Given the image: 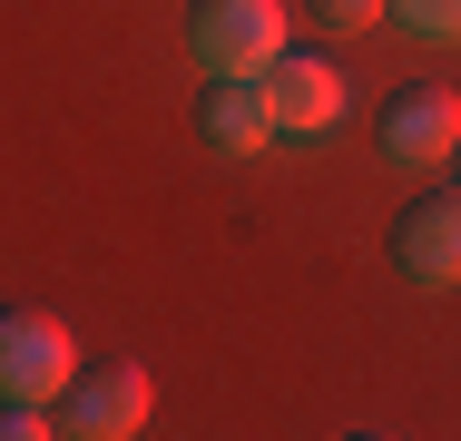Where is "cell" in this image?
Returning <instances> with one entry per match:
<instances>
[{"mask_svg":"<svg viewBox=\"0 0 461 441\" xmlns=\"http://www.w3.org/2000/svg\"><path fill=\"white\" fill-rule=\"evenodd\" d=\"M186 50H196L206 79H256L285 50V0H196Z\"/></svg>","mask_w":461,"mask_h":441,"instance_id":"cell-1","label":"cell"},{"mask_svg":"<svg viewBox=\"0 0 461 441\" xmlns=\"http://www.w3.org/2000/svg\"><path fill=\"white\" fill-rule=\"evenodd\" d=\"M69 373H79V353H69L59 314H30V304L0 314V402H50V392H69Z\"/></svg>","mask_w":461,"mask_h":441,"instance_id":"cell-2","label":"cell"},{"mask_svg":"<svg viewBox=\"0 0 461 441\" xmlns=\"http://www.w3.org/2000/svg\"><path fill=\"white\" fill-rule=\"evenodd\" d=\"M256 88H266V118H276V138H324V128L344 118V69H334V59L276 50V59L256 69Z\"/></svg>","mask_w":461,"mask_h":441,"instance_id":"cell-3","label":"cell"},{"mask_svg":"<svg viewBox=\"0 0 461 441\" xmlns=\"http://www.w3.org/2000/svg\"><path fill=\"white\" fill-rule=\"evenodd\" d=\"M59 402H69L59 432H79V441H128V432H148V373H138V363H79Z\"/></svg>","mask_w":461,"mask_h":441,"instance_id":"cell-4","label":"cell"},{"mask_svg":"<svg viewBox=\"0 0 461 441\" xmlns=\"http://www.w3.org/2000/svg\"><path fill=\"white\" fill-rule=\"evenodd\" d=\"M393 256H402L412 284H461V186H432V196H412V206H402Z\"/></svg>","mask_w":461,"mask_h":441,"instance_id":"cell-5","label":"cell"},{"mask_svg":"<svg viewBox=\"0 0 461 441\" xmlns=\"http://www.w3.org/2000/svg\"><path fill=\"white\" fill-rule=\"evenodd\" d=\"M461 148V98L452 88H402V98H393V108H383V158H393V167H442V158H452Z\"/></svg>","mask_w":461,"mask_h":441,"instance_id":"cell-6","label":"cell"},{"mask_svg":"<svg viewBox=\"0 0 461 441\" xmlns=\"http://www.w3.org/2000/svg\"><path fill=\"white\" fill-rule=\"evenodd\" d=\"M196 128H206V148H216V158H256V148L276 138L266 88H256V79H216V88H206V108H196Z\"/></svg>","mask_w":461,"mask_h":441,"instance_id":"cell-7","label":"cell"},{"mask_svg":"<svg viewBox=\"0 0 461 441\" xmlns=\"http://www.w3.org/2000/svg\"><path fill=\"white\" fill-rule=\"evenodd\" d=\"M412 40H432V50H461V0H383Z\"/></svg>","mask_w":461,"mask_h":441,"instance_id":"cell-8","label":"cell"},{"mask_svg":"<svg viewBox=\"0 0 461 441\" xmlns=\"http://www.w3.org/2000/svg\"><path fill=\"white\" fill-rule=\"evenodd\" d=\"M324 30H383V0H314Z\"/></svg>","mask_w":461,"mask_h":441,"instance_id":"cell-9","label":"cell"},{"mask_svg":"<svg viewBox=\"0 0 461 441\" xmlns=\"http://www.w3.org/2000/svg\"><path fill=\"white\" fill-rule=\"evenodd\" d=\"M40 432H59L50 402H0V441H40Z\"/></svg>","mask_w":461,"mask_h":441,"instance_id":"cell-10","label":"cell"},{"mask_svg":"<svg viewBox=\"0 0 461 441\" xmlns=\"http://www.w3.org/2000/svg\"><path fill=\"white\" fill-rule=\"evenodd\" d=\"M452 158H461V148H452Z\"/></svg>","mask_w":461,"mask_h":441,"instance_id":"cell-11","label":"cell"}]
</instances>
